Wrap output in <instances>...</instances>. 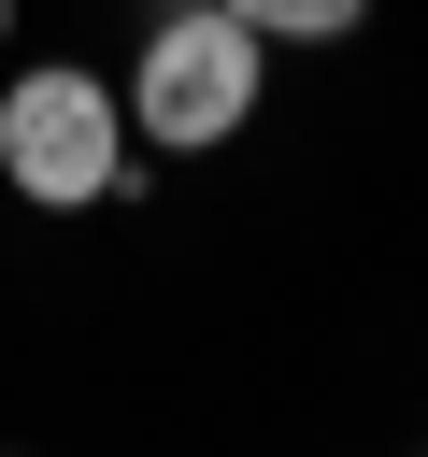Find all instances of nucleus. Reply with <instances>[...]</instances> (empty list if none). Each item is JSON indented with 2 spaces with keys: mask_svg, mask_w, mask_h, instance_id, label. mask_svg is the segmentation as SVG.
I'll list each match as a JSON object with an SVG mask.
<instances>
[{
  "mask_svg": "<svg viewBox=\"0 0 428 457\" xmlns=\"http://www.w3.org/2000/svg\"><path fill=\"white\" fill-rule=\"evenodd\" d=\"M0 29H14V0H0Z\"/></svg>",
  "mask_w": 428,
  "mask_h": 457,
  "instance_id": "nucleus-4",
  "label": "nucleus"
},
{
  "mask_svg": "<svg viewBox=\"0 0 428 457\" xmlns=\"http://www.w3.org/2000/svg\"><path fill=\"white\" fill-rule=\"evenodd\" d=\"M257 29L228 14V0H185V14H157L143 29V57H128V129L157 143V157H214L243 114H257Z\"/></svg>",
  "mask_w": 428,
  "mask_h": 457,
  "instance_id": "nucleus-1",
  "label": "nucleus"
},
{
  "mask_svg": "<svg viewBox=\"0 0 428 457\" xmlns=\"http://www.w3.org/2000/svg\"><path fill=\"white\" fill-rule=\"evenodd\" d=\"M228 14H243L257 43H342V29L371 14V0H228Z\"/></svg>",
  "mask_w": 428,
  "mask_h": 457,
  "instance_id": "nucleus-3",
  "label": "nucleus"
},
{
  "mask_svg": "<svg viewBox=\"0 0 428 457\" xmlns=\"http://www.w3.org/2000/svg\"><path fill=\"white\" fill-rule=\"evenodd\" d=\"M0 171H14V200H43V214L114 200V186H128L114 86H100V71H14V86H0Z\"/></svg>",
  "mask_w": 428,
  "mask_h": 457,
  "instance_id": "nucleus-2",
  "label": "nucleus"
}]
</instances>
